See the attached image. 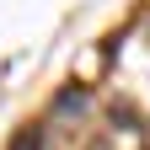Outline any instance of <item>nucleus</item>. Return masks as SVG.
Listing matches in <instances>:
<instances>
[{"label":"nucleus","instance_id":"f03ea898","mask_svg":"<svg viewBox=\"0 0 150 150\" xmlns=\"http://www.w3.org/2000/svg\"><path fill=\"white\" fill-rule=\"evenodd\" d=\"M81 102H86V91H81V86H70V91H59V102H54V107L70 112V107H81Z\"/></svg>","mask_w":150,"mask_h":150},{"label":"nucleus","instance_id":"f257e3e1","mask_svg":"<svg viewBox=\"0 0 150 150\" xmlns=\"http://www.w3.org/2000/svg\"><path fill=\"white\" fill-rule=\"evenodd\" d=\"M11 150H43V129H38V123H27V129H16V139H11Z\"/></svg>","mask_w":150,"mask_h":150}]
</instances>
